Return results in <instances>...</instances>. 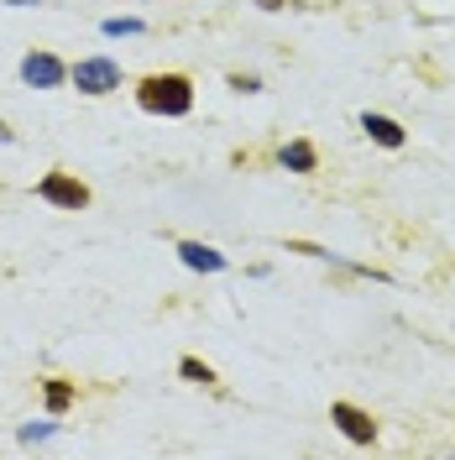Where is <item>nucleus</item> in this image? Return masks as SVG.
Returning a JSON list of instances; mask_svg holds the SVG:
<instances>
[{
  "label": "nucleus",
  "instance_id": "1",
  "mask_svg": "<svg viewBox=\"0 0 455 460\" xmlns=\"http://www.w3.org/2000/svg\"><path fill=\"white\" fill-rule=\"evenodd\" d=\"M136 105H142L147 116L179 121V116L194 110V79H188V74H147V79L136 84Z\"/></svg>",
  "mask_w": 455,
  "mask_h": 460
},
{
  "label": "nucleus",
  "instance_id": "2",
  "mask_svg": "<svg viewBox=\"0 0 455 460\" xmlns=\"http://www.w3.org/2000/svg\"><path fill=\"white\" fill-rule=\"evenodd\" d=\"M68 79L79 84V94H94V100H100V94L121 90V63L105 58V53H100V58H79L74 68H68Z\"/></svg>",
  "mask_w": 455,
  "mask_h": 460
},
{
  "label": "nucleus",
  "instance_id": "3",
  "mask_svg": "<svg viewBox=\"0 0 455 460\" xmlns=\"http://www.w3.org/2000/svg\"><path fill=\"white\" fill-rule=\"evenodd\" d=\"M37 199H42V204H53V210H84V204H90V188L79 184L74 173L53 168V173H42V178H37Z\"/></svg>",
  "mask_w": 455,
  "mask_h": 460
},
{
  "label": "nucleus",
  "instance_id": "4",
  "mask_svg": "<svg viewBox=\"0 0 455 460\" xmlns=\"http://www.w3.org/2000/svg\"><path fill=\"white\" fill-rule=\"evenodd\" d=\"M330 419L351 445H377V424H372L366 408H356V403H330Z\"/></svg>",
  "mask_w": 455,
  "mask_h": 460
},
{
  "label": "nucleus",
  "instance_id": "5",
  "mask_svg": "<svg viewBox=\"0 0 455 460\" xmlns=\"http://www.w3.org/2000/svg\"><path fill=\"white\" fill-rule=\"evenodd\" d=\"M22 79H27L31 90H58L63 79H68V63L53 58V53H27L22 58Z\"/></svg>",
  "mask_w": 455,
  "mask_h": 460
},
{
  "label": "nucleus",
  "instance_id": "6",
  "mask_svg": "<svg viewBox=\"0 0 455 460\" xmlns=\"http://www.w3.org/2000/svg\"><path fill=\"white\" fill-rule=\"evenodd\" d=\"M362 131L377 142V147H388V152H398V147L408 142V131H403L393 116H377V110H366V116H362Z\"/></svg>",
  "mask_w": 455,
  "mask_h": 460
},
{
  "label": "nucleus",
  "instance_id": "7",
  "mask_svg": "<svg viewBox=\"0 0 455 460\" xmlns=\"http://www.w3.org/2000/svg\"><path fill=\"white\" fill-rule=\"evenodd\" d=\"M179 262L194 267V273H225V256L205 241H179Z\"/></svg>",
  "mask_w": 455,
  "mask_h": 460
},
{
  "label": "nucleus",
  "instance_id": "8",
  "mask_svg": "<svg viewBox=\"0 0 455 460\" xmlns=\"http://www.w3.org/2000/svg\"><path fill=\"white\" fill-rule=\"evenodd\" d=\"M74 398H79V387H74V382H63V377H48V382H42V403H48V413H53V419L68 413Z\"/></svg>",
  "mask_w": 455,
  "mask_h": 460
},
{
  "label": "nucleus",
  "instance_id": "9",
  "mask_svg": "<svg viewBox=\"0 0 455 460\" xmlns=\"http://www.w3.org/2000/svg\"><path fill=\"white\" fill-rule=\"evenodd\" d=\"M283 168H288V173H314V168H319L314 142H288V147H283Z\"/></svg>",
  "mask_w": 455,
  "mask_h": 460
},
{
  "label": "nucleus",
  "instance_id": "10",
  "mask_svg": "<svg viewBox=\"0 0 455 460\" xmlns=\"http://www.w3.org/2000/svg\"><path fill=\"white\" fill-rule=\"evenodd\" d=\"M179 377H188V382H199V387H214V371L199 361V356H183L179 361Z\"/></svg>",
  "mask_w": 455,
  "mask_h": 460
},
{
  "label": "nucleus",
  "instance_id": "11",
  "mask_svg": "<svg viewBox=\"0 0 455 460\" xmlns=\"http://www.w3.org/2000/svg\"><path fill=\"white\" fill-rule=\"evenodd\" d=\"M136 31H142L136 16H110V22H105V37H136Z\"/></svg>",
  "mask_w": 455,
  "mask_h": 460
},
{
  "label": "nucleus",
  "instance_id": "12",
  "mask_svg": "<svg viewBox=\"0 0 455 460\" xmlns=\"http://www.w3.org/2000/svg\"><path fill=\"white\" fill-rule=\"evenodd\" d=\"M225 84H231L236 94H257V90H262V79H251V74H231Z\"/></svg>",
  "mask_w": 455,
  "mask_h": 460
},
{
  "label": "nucleus",
  "instance_id": "13",
  "mask_svg": "<svg viewBox=\"0 0 455 460\" xmlns=\"http://www.w3.org/2000/svg\"><path fill=\"white\" fill-rule=\"evenodd\" d=\"M48 434H53V424H22V434H16V439H22V445H31V439H48Z\"/></svg>",
  "mask_w": 455,
  "mask_h": 460
},
{
  "label": "nucleus",
  "instance_id": "14",
  "mask_svg": "<svg viewBox=\"0 0 455 460\" xmlns=\"http://www.w3.org/2000/svg\"><path fill=\"white\" fill-rule=\"evenodd\" d=\"M257 5H262V11H283V5H288V0H257Z\"/></svg>",
  "mask_w": 455,
  "mask_h": 460
},
{
  "label": "nucleus",
  "instance_id": "15",
  "mask_svg": "<svg viewBox=\"0 0 455 460\" xmlns=\"http://www.w3.org/2000/svg\"><path fill=\"white\" fill-rule=\"evenodd\" d=\"M5 5H42V0H5Z\"/></svg>",
  "mask_w": 455,
  "mask_h": 460
}]
</instances>
